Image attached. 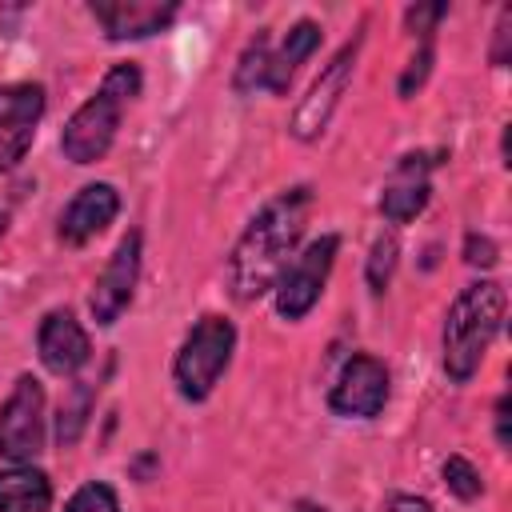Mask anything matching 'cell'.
I'll list each match as a JSON object with an SVG mask.
<instances>
[{"instance_id": "cell-1", "label": "cell", "mask_w": 512, "mask_h": 512, "mask_svg": "<svg viewBox=\"0 0 512 512\" xmlns=\"http://www.w3.org/2000/svg\"><path fill=\"white\" fill-rule=\"evenodd\" d=\"M308 212H312V188L296 184V188L280 192L276 200H268L248 220V228L240 232V240L228 256V272H224L228 288L240 304L264 296L280 280V272L288 268V260L304 236Z\"/></svg>"}, {"instance_id": "cell-2", "label": "cell", "mask_w": 512, "mask_h": 512, "mask_svg": "<svg viewBox=\"0 0 512 512\" xmlns=\"http://www.w3.org/2000/svg\"><path fill=\"white\" fill-rule=\"evenodd\" d=\"M504 308L508 296L496 280H476L452 300L444 320V372L456 384H468L476 376L488 344L504 324Z\"/></svg>"}, {"instance_id": "cell-3", "label": "cell", "mask_w": 512, "mask_h": 512, "mask_svg": "<svg viewBox=\"0 0 512 512\" xmlns=\"http://www.w3.org/2000/svg\"><path fill=\"white\" fill-rule=\"evenodd\" d=\"M140 92V68L136 64H116L108 68V76L100 80V88L72 112V120L64 124L60 148L72 164H96L108 156L116 128H120V112L124 104Z\"/></svg>"}, {"instance_id": "cell-4", "label": "cell", "mask_w": 512, "mask_h": 512, "mask_svg": "<svg viewBox=\"0 0 512 512\" xmlns=\"http://www.w3.org/2000/svg\"><path fill=\"white\" fill-rule=\"evenodd\" d=\"M232 348H236V328L232 320L224 316H204L180 344L176 352V364H172V376H176V388L184 400H204L220 372L228 368L232 360Z\"/></svg>"}, {"instance_id": "cell-5", "label": "cell", "mask_w": 512, "mask_h": 512, "mask_svg": "<svg viewBox=\"0 0 512 512\" xmlns=\"http://www.w3.org/2000/svg\"><path fill=\"white\" fill-rule=\"evenodd\" d=\"M44 452V388L36 376H20L0 408V456L32 464Z\"/></svg>"}, {"instance_id": "cell-6", "label": "cell", "mask_w": 512, "mask_h": 512, "mask_svg": "<svg viewBox=\"0 0 512 512\" xmlns=\"http://www.w3.org/2000/svg\"><path fill=\"white\" fill-rule=\"evenodd\" d=\"M336 248H340V240L328 232V236L312 240V244L280 272V280H276V312H280L284 320H300V316L320 300V292H324V284H328V272H332V260H336Z\"/></svg>"}, {"instance_id": "cell-7", "label": "cell", "mask_w": 512, "mask_h": 512, "mask_svg": "<svg viewBox=\"0 0 512 512\" xmlns=\"http://www.w3.org/2000/svg\"><path fill=\"white\" fill-rule=\"evenodd\" d=\"M356 52H360V36H352V40L324 64V72L312 80L308 96L296 104L292 124H288L296 140H316V136L328 128V120H332V112H336V104H340V96H344V88H348V80H352Z\"/></svg>"}, {"instance_id": "cell-8", "label": "cell", "mask_w": 512, "mask_h": 512, "mask_svg": "<svg viewBox=\"0 0 512 512\" xmlns=\"http://www.w3.org/2000/svg\"><path fill=\"white\" fill-rule=\"evenodd\" d=\"M44 116V88L40 84H4L0 88V172L16 168L36 140V124Z\"/></svg>"}, {"instance_id": "cell-9", "label": "cell", "mask_w": 512, "mask_h": 512, "mask_svg": "<svg viewBox=\"0 0 512 512\" xmlns=\"http://www.w3.org/2000/svg\"><path fill=\"white\" fill-rule=\"evenodd\" d=\"M136 280H140V232H128L116 252L108 256L104 272L96 276L92 284V296H88V308H92V320L96 324H116L120 312L132 304V292H136Z\"/></svg>"}, {"instance_id": "cell-10", "label": "cell", "mask_w": 512, "mask_h": 512, "mask_svg": "<svg viewBox=\"0 0 512 512\" xmlns=\"http://www.w3.org/2000/svg\"><path fill=\"white\" fill-rule=\"evenodd\" d=\"M384 400H388V368L368 352L352 356L328 392V408L336 416H360V420H372L384 408Z\"/></svg>"}, {"instance_id": "cell-11", "label": "cell", "mask_w": 512, "mask_h": 512, "mask_svg": "<svg viewBox=\"0 0 512 512\" xmlns=\"http://www.w3.org/2000/svg\"><path fill=\"white\" fill-rule=\"evenodd\" d=\"M36 348H40V360L48 372L56 376H72L88 364L92 356V344H88V332L80 328V320L68 312V308H56L44 316L40 324V336H36Z\"/></svg>"}, {"instance_id": "cell-12", "label": "cell", "mask_w": 512, "mask_h": 512, "mask_svg": "<svg viewBox=\"0 0 512 512\" xmlns=\"http://www.w3.org/2000/svg\"><path fill=\"white\" fill-rule=\"evenodd\" d=\"M88 12L112 40H140V36L168 28L176 16V4L172 0L164 4L160 0H96Z\"/></svg>"}, {"instance_id": "cell-13", "label": "cell", "mask_w": 512, "mask_h": 512, "mask_svg": "<svg viewBox=\"0 0 512 512\" xmlns=\"http://www.w3.org/2000/svg\"><path fill=\"white\" fill-rule=\"evenodd\" d=\"M120 212V192L112 184H84L64 216H60V240L64 244H88L96 232H104Z\"/></svg>"}, {"instance_id": "cell-14", "label": "cell", "mask_w": 512, "mask_h": 512, "mask_svg": "<svg viewBox=\"0 0 512 512\" xmlns=\"http://www.w3.org/2000/svg\"><path fill=\"white\" fill-rule=\"evenodd\" d=\"M432 164H436V160H428V156H404V160L396 164L392 180H388L384 192H380V212H384V220L408 224V220L428 204V192H432L428 168H432Z\"/></svg>"}, {"instance_id": "cell-15", "label": "cell", "mask_w": 512, "mask_h": 512, "mask_svg": "<svg viewBox=\"0 0 512 512\" xmlns=\"http://www.w3.org/2000/svg\"><path fill=\"white\" fill-rule=\"evenodd\" d=\"M52 484L32 464H12L0 472V512H48Z\"/></svg>"}, {"instance_id": "cell-16", "label": "cell", "mask_w": 512, "mask_h": 512, "mask_svg": "<svg viewBox=\"0 0 512 512\" xmlns=\"http://www.w3.org/2000/svg\"><path fill=\"white\" fill-rule=\"evenodd\" d=\"M316 48H320V24H312V20L292 24L288 36L280 40V48L268 56V84H264V88H272V92H288L296 68H300Z\"/></svg>"}, {"instance_id": "cell-17", "label": "cell", "mask_w": 512, "mask_h": 512, "mask_svg": "<svg viewBox=\"0 0 512 512\" xmlns=\"http://www.w3.org/2000/svg\"><path fill=\"white\" fill-rule=\"evenodd\" d=\"M268 56H272L268 36H256V40L244 48L240 64H236V80H232L236 92H256V88L268 84Z\"/></svg>"}, {"instance_id": "cell-18", "label": "cell", "mask_w": 512, "mask_h": 512, "mask_svg": "<svg viewBox=\"0 0 512 512\" xmlns=\"http://www.w3.org/2000/svg\"><path fill=\"white\" fill-rule=\"evenodd\" d=\"M88 408H92V388L88 384H72V396L60 404V420H56V440L60 444H76V436L84 432Z\"/></svg>"}, {"instance_id": "cell-19", "label": "cell", "mask_w": 512, "mask_h": 512, "mask_svg": "<svg viewBox=\"0 0 512 512\" xmlns=\"http://www.w3.org/2000/svg\"><path fill=\"white\" fill-rule=\"evenodd\" d=\"M396 256H400L396 236L392 232H380L376 244H372V252H368V284H372V292H384L388 288L392 268H396Z\"/></svg>"}, {"instance_id": "cell-20", "label": "cell", "mask_w": 512, "mask_h": 512, "mask_svg": "<svg viewBox=\"0 0 512 512\" xmlns=\"http://www.w3.org/2000/svg\"><path fill=\"white\" fill-rule=\"evenodd\" d=\"M444 484H448V492H456L460 500H476V496L484 492L480 472H476L464 456H448V460H444Z\"/></svg>"}, {"instance_id": "cell-21", "label": "cell", "mask_w": 512, "mask_h": 512, "mask_svg": "<svg viewBox=\"0 0 512 512\" xmlns=\"http://www.w3.org/2000/svg\"><path fill=\"white\" fill-rule=\"evenodd\" d=\"M64 512H120V500H116V492L108 488V484H84V488H76L72 492V500L64 504Z\"/></svg>"}, {"instance_id": "cell-22", "label": "cell", "mask_w": 512, "mask_h": 512, "mask_svg": "<svg viewBox=\"0 0 512 512\" xmlns=\"http://www.w3.org/2000/svg\"><path fill=\"white\" fill-rule=\"evenodd\" d=\"M428 68H432V44L424 40L420 52L408 60V68H404V76H400V96H412V92L428 80Z\"/></svg>"}, {"instance_id": "cell-23", "label": "cell", "mask_w": 512, "mask_h": 512, "mask_svg": "<svg viewBox=\"0 0 512 512\" xmlns=\"http://www.w3.org/2000/svg\"><path fill=\"white\" fill-rule=\"evenodd\" d=\"M464 260L476 264V268H492V264H496V244H492L488 236L472 232V236L464 240Z\"/></svg>"}, {"instance_id": "cell-24", "label": "cell", "mask_w": 512, "mask_h": 512, "mask_svg": "<svg viewBox=\"0 0 512 512\" xmlns=\"http://www.w3.org/2000/svg\"><path fill=\"white\" fill-rule=\"evenodd\" d=\"M444 12H448L444 4H416V8H408V28H412V32H420V36H428V32H432V24H436Z\"/></svg>"}, {"instance_id": "cell-25", "label": "cell", "mask_w": 512, "mask_h": 512, "mask_svg": "<svg viewBox=\"0 0 512 512\" xmlns=\"http://www.w3.org/2000/svg\"><path fill=\"white\" fill-rule=\"evenodd\" d=\"M508 28H512V8H504L500 24H496V48H492V64L496 68H504V60H508V36H512Z\"/></svg>"}, {"instance_id": "cell-26", "label": "cell", "mask_w": 512, "mask_h": 512, "mask_svg": "<svg viewBox=\"0 0 512 512\" xmlns=\"http://www.w3.org/2000/svg\"><path fill=\"white\" fill-rule=\"evenodd\" d=\"M384 512H432V504H428L424 496L400 492V496H388V500H384Z\"/></svg>"}, {"instance_id": "cell-27", "label": "cell", "mask_w": 512, "mask_h": 512, "mask_svg": "<svg viewBox=\"0 0 512 512\" xmlns=\"http://www.w3.org/2000/svg\"><path fill=\"white\" fill-rule=\"evenodd\" d=\"M496 444H500V448L512 444V436H508V396L496 400Z\"/></svg>"}, {"instance_id": "cell-28", "label": "cell", "mask_w": 512, "mask_h": 512, "mask_svg": "<svg viewBox=\"0 0 512 512\" xmlns=\"http://www.w3.org/2000/svg\"><path fill=\"white\" fill-rule=\"evenodd\" d=\"M292 512H324V508H320V504H312V500H300Z\"/></svg>"}, {"instance_id": "cell-29", "label": "cell", "mask_w": 512, "mask_h": 512, "mask_svg": "<svg viewBox=\"0 0 512 512\" xmlns=\"http://www.w3.org/2000/svg\"><path fill=\"white\" fill-rule=\"evenodd\" d=\"M4 224H8V216H4V212H0V236H4Z\"/></svg>"}]
</instances>
